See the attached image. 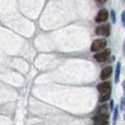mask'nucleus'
I'll use <instances>...</instances> for the list:
<instances>
[{"mask_svg": "<svg viewBox=\"0 0 125 125\" xmlns=\"http://www.w3.org/2000/svg\"><path fill=\"white\" fill-rule=\"evenodd\" d=\"M95 125H107L108 124V115L107 113H100L94 118Z\"/></svg>", "mask_w": 125, "mask_h": 125, "instance_id": "f03ea898", "label": "nucleus"}, {"mask_svg": "<svg viewBox=\"0 0 125 125\" xmlns=\"http://www.w3.org/2000/svg\"><path fill=\"white\" fill-rule=\"evenodd\" d=\"M124 16H125V13L123 12V13H122V21H123V22H124Z\"/></svg>", "mask_w": 125, "mask_h": 125, "instance_id": "4468645a", "label": "nucleus"}, {"mask_svg": "<svg viewBox=\"0 0 125 125\" xmlns=\"http://www.w3.org/2000/svg\"><path fill=\"white\" fill-rule=\"evenodd\" d=\"M109 55H110V49H104V51H102V52L96 54V55L94 56V58H95L98 62H104V61L107 60V58L109 57Z\"/></svg>", "mask_w": 125, "mask_h": 125, "instance_id": "20e7f679", "label": "nucleus"}, {"mask_svg": "<svg viewBox=\"0 0 125 125\" xmlns=\"http://www.w3.org/2000/svg\"><path fill=\"white\" fill-rule=\"evenodd\" d=\"M111 72H112V67H111V66H106V67H104V68L102 70V72H101V79H103V80L107 79V78L111 75Z\"/></svg>", "mask_w": 125, "mask_h": 125, "instance_id": "0eeeda50", "label": "nucleus"}, {"mask_svg": "<svg viewBox=\"0 0 125 125\" xmlns=\"http://www.w3.org/2000/svg\"><path fill=\"white\" fill-rule=\"evenodd\" d=\"M107 19H108V12L106 10H104V9L101 10L98 13V15L96 16V21L97 22H104Z\"/></svg>", "mask_w": 125, "mask_h": 125, "instance_id": "39448f33", "label": "nucleus"}, {"mask_svg": "<svg viewBox=\"0 0 125 125\" xmlns=\"http://www.w3.org/2000/svg\"><path fill=\"white\" fill-rule=\"evenodd\" d=\"M107 108H108V105H107V104H103V105L99 108V112H100V113H106Z\"/></svg>", "mask_w": 125, "mask_h": 125, "instance_id": "9d476101", "label": "nucleus"}, {"mask_svg": "<svg viewBox=\"0 0 125 125\" xmlns=\"http://www.w3.org/2000/svg\"><path fill=\"white\" fill-rule=\"evenodd\" d=\"M120 67H121L120 62H117L116 71H115V83H117V82L119 81V77H120Z\"/></svg>", "mask_w": 125, "mask_h": 125, "instance_id": "1a4fd4ad", "label": "nucleus"}, {"mask_svg": "<svg viewBox=\"0 0 125 125\" xmlns=\"http://www.w3.org/2000/svg\"><path fill=\"white\" fill-rule=\"evenodd\" d=\"M109 97H110V91H107V92H105V93H102V95H101L99 101H100L101 103L105 102V101H107V100L109 99Z\"/></svg>", "mask_w": 125, "mask_h": 125, "instance_id": "6e6552de", "label": "nucleus"}, {"mask_svg": "<svg viewBox=\"0 0 125 125\" xmlns=\"http://www.w3.org/2000/svg\"><path fill=\"white\" fill-rule=\"evenodd\" d=\"M110 17H111V20H112V21L113 22H115V14H114V11H111L110 12Z\"/></svg>", "mask_w": 125, "mask_h": 125, "instance_id": "9b49d317", "label": "nucleus"}, {"mask_svg": "<svg viewBox=\"0 0 125 125\" xmlns=\"http://www.w3.org/2000/svg\"><path fill=\"white\" fill-rule=\"evenodd\" d=\"M98 91L102 94V93H105L107 91H110V82L109 81H105V82H103V83H100L98 86Z\"/></svg>", "mask_w": 125, "mask_h": 125, "instance_id": "423d86ee", "label": "nucleus"}, {"mask_svg": "<svg viewBox=\"0 0 125 125\" xmlns=\"http://www.w3.org/2000/svg\"><path fill=\"white\" fill-rule=\"evenodd\" d=\"M106 47V40L105 39H96L91 45L92 52H99L102 51Z\"/></svg>", "mask_w": 125, "mask_h": 125, "instance_id": "f257e3e1", "label": "nucleus"}, {"mask_svg": "<svg viewBox=\"0 0 125 125\" xmlns=\"http://www.w3.org/2000/svg\"><path fill=\"white\" fill-rule=\"evenodd\" d=\"M97 2H99V3H104L106 0H96Z\"/></svg>", "mask_w": 125, "mask_h": 125, "instance_id": "ddd939ff", "label": "nucleus"}, {"mask_svg": "<svg viewBox=\"0 0 125 125\" xmlns=\"http://www.w3.org/2000/svg\"><path fill=\"white\" fill-rule=\"evenodd\" d=\"M117 115H118V113H117V108H116V110L114 111V117H113V123H115V121H116V118H117Z\"/></svg>", "mask_w": 125, "mask_h": 125, "instance_id": "f8f14e48", "label": "nucleus"}, {"mask_svg": "<svg viewBox=\"0 0 125 125\" xmlns=\"http://www.w3.org/2000/svg\"><path fill=\"white\" fill-rule=\"evenodd\" d=\"M96 34L102 36H108L110 34V26L109 24H102L96 28Z\"/></svg>", "mask_w": 125, "mask_h": 125, "instance_id": "7ed1b4c3", "label": "nucleus"}]
</instances>
